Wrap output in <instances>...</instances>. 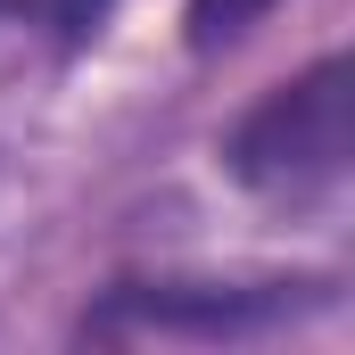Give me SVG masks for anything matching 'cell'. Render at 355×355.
I'll return each instance as SVG.
<instances>
[{
	"mask_svg": "<svg viewBox=\"0 0 355 355\" xmlns=\"http://www.w3.org/2000/svg\"><path fill=\"white\" fill-rule=\"evenodd\" d=\"M347 149H355V67L347 58H322L297 83L265 91L223 141L232 174L248 190H322V182L347 174Z\"/></svg>",
	"mask_w": 355,
	"mask_h": 355,
	"instance_id": "obj_1",
	"label": "cell"
},
{
	"mask_svg": "<svg viewBox=\"0 0 355 355\" xmlns=\"http://www.w3.org/2000/svg\"><path fill=\"white\" fill-rule=\"evenodd\" d=\"M331 289H116L99 314H91V331L107 339V331H124V322H141V331H198V339H232V331H265V322H289V314H306V306H322Z\"/></svg>",
	"mask_w": 355,
	"mask_h": 355,
	"instance_id": "obj_2",
	"label": "cell"
},
{
	"mask_svg": "<svg viewBox=\"0 0 355 355\" xmlns=\"http://www.w3.org/2000/svg\"><path fill=\"white\" fill-rule=\"evenodd\" d=\"M265 8H272V0H190L182 33H190V50H223V42H240Z\"/></svg>",
	"mask_w": 355,
	"mask_h": 355,
	"instance_id": "obj_3",
	"label": "cell"
}]
</instances>
